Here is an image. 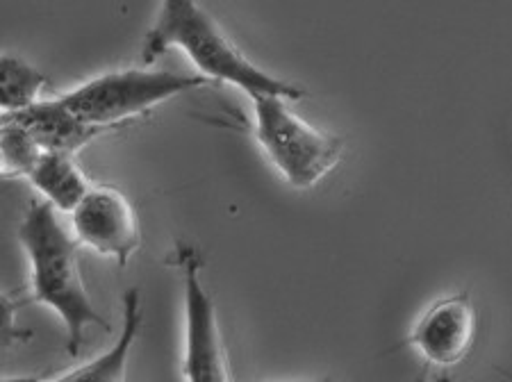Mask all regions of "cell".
Listing matches in <instances>:
<instances>
[{
	"label": "cell",
	"instance_id": "obj_1",
	"mask_svg": "<svg viewBox=\"0 0 512 382\" xmlns=\"http://www.w3.org/2000/svg\"><path fill=\"white\" fill-rule=\"evenodd\" d=\"M19 242L30 262L32 301L60 317L66 332V353L80 355L89 328L110 332V323L96 310L80 273V244L57 219L46 201H32L23 212Z\"/></svg>",
	"mask_w": 512,
	"mask_h": 382
},
{
	"label": "cell",
	"instance_id": "obj_2",
	"mask_svg": "<svg viewBox=\"0 0 512 382\" xmlns=\"http://www.w3.org/2000/svg\"><path fill=\"white\" fill-rule=\"evenodd\" d=\"M171 48L183 51L205 80H219L242 89L251 101L264 96H278L287 101L305 98V91L299 85L271 76L269 71L253 64L224 35L208 10L189 0H171L160 5L153 26L144 37L142 60L151 66Z\"/></svg>",
	"mask_w": 512,
	"mask_h": 382
},
{
	"label": "cell",
	"instance_id": "obj_3",
	"mask_svg": "<svg viewBox=\"0 0 512 382\" xmlns=\"http://www.w3.org/2000/svg\"><path fill=\"white\" fill-rule=\"evenodd\" d=\"M253 103V137L287 185L310 189L340 164L344 139L303 121L287 98L264 96Z\"/></svg>",
	"mask_w": 512,
	"mask_h": 382
},
{
	"label": "cell",
	"instance_id": "obj_4",
	"mask_svg": "<svg viewBox=\"0 0 512 382\" xmlns=\"http://www.w3.org/2000/svg\"><path fill=\"white\" fill-rule=\"evenodd\" d=\"M203 76H183L173 71L123 69L82 82L80 87L60 96L82 121L96 128L117 130L130 119L151 112L153 107L205 87Z\"/></svg>",
	"mask_w": 512,
	"mask_h": 382
},
{
	"label": "cell",
	"instance_id": "obj_5",
	"mask_svg": "<svg viewBox=\"0 0 512 382\" xmlns=\"http://www.w3.org/2000/svg\"><path fill=\"white\" fill-rule=\"evenodd\" d=\"M185 287V382H235L221 335L217 307L205 287L201 273L205 269L203 255L192 244H178L173 251Z\"/></svg>",
	"mask_w": 512,
	"mask_h": 382
},
{
	"label": "cell",
	"instance_id": "obj_6",
	"mask_svg": "<svg viewBox=\"0 0 512 382\" xmlns=\"http://www.w3.org/2000/svg\"><path fill=\"white\" fill-rule=\"evenodd\" d=\"M73 237L117 264H128L142 244V228L135 207L119 189L96 185L71 214Z\"/></svg>",
	"mask_w": 512,
	"mask_h": 382
},
{
	"label": "cell",
	"instance_id": "obj_7",
	"mask_svg": "<svg viewBox=\"0 0 512 382\" xmlns=\"http://www.w3.org/2000/svg\"><path fill=\"white\" fill-rule=\"evenodd\" d=\"M476 342V307L469 292L449 294L428 307L412 326L406 346L437 369L465 362Z\"/></svg>",
	"mask_w": 512,
	"mask_h": 382
},
{
	"label": "cell",
	"instance_id": "obj_8",
	"mask_svg": "<svg viewBox=\"0 0 512 382\" xmlns=\"http://www.w3.org/2000/svg\"><path fill=\"white\" fill-rule=\"evenodd\" d=\"M7 116H14L30 132L44 153H64L76 157L82 148L110 132L82 121L71 107H66L62 98H48V101L41 98L28 110Z\"/></svg>",
	"mask_w": 512,
	"mask_h": 382
},
{
	"label": "cell",
	"instance_id": "obj_9",
	"mask_svg": "<svg viewBox=\"0 0 512 382\" xmlns=\"http://www.w3.org/2000/svg\"><path fill=\"white\" fill-rule=\"evenodd\" d=\"M142 321L144 312L139 289H128L121 301V330L114 346L107 348L96 360L87 362L85 367L64 373L53 382H126L128 360L132 346L139 337V330H142Z\"/></svg>",
	"mask_w": 512,
	"mask_h": 382
},
{
	"label": "cell",
	"instance_id": "obj_10",
	"mask_svg": "<svg viewBox=\"0 0 512 382\" xmlns=\"http://www.w3.org/2000/svg\"><path fill=\"white\" fill-rule=\"evenodd\" d=\"M28 180L48 205H53L57 212L69 214L76 212V207L85 201V196L94 187L82 173L76 157L64 153L41 155Z\"/></svg>",
	"mask_w": 512,
	"mask_h": 382
},
{
	"label": "cell",
	"instance_id": "obj_11",
	"mask_svg": "<svg viewBox=\"0 0 512 382\" xmlns=\"http://www.w3.org/2000/svg\"><path fill=\"white\" fill-rule=\"evenodd\" d=\"M48 87V76H44L23 57L3 55L0 62V105L3 114H19L41 101V91Z\"/></svg>",
	"mask_w": 512,
	"mask_h": 382
},
{
	"label": "cell",
	"instance_id": "obj_12",
	"mask_svg": "<svg viewBox=\"0 0 512 382\" xmlns=\"http://www.w3.org/2000/svg\"><path fill=\"white\" fill-rule=\"evenodd\" d=\"M41 151L30 132L14 116L3 114V132H0V157H3V178H30L39 164Z\"/></svg>",
	"mask_w": 512,
	"mask_h": 382
},
{
	"label": "cell",
	"instance_id": "obj_13",
	"mask_svg": "<svg viewBox=\"0 0 512 382\" xmlns=\"http://www.w3.org/2000/svg\"><path fill=\"white\" fill-rule=\"evenodd\" d=\"M3 382H44V378H39V376H14V378H5Z\"/></svg>",
	"mask_w": 512,
	"mask_h": 382
},
{
	"label": "cell",
	"instance_id": "obj_14",
	"mask_svg": "<svg viewBox=\"0 0 512 382\" xmlns=\"http://www.w3.org/2000/svg\"><path fill=\"white\" fill-rule=\"evenodd\" d=\"M417 382H453V378H451V376H447V373H440V376L433 378V380H428L426 376H421Z\"/></svg>",
	"mask_w": 512,
	"mask_h": 382
},
{
	"label": "cell",
	"instance_id": "obj_15",
	"mask_svg": "<svg viewBox=\"0 0 512 382\" xmlns=\"http://www.w3.org/2000/svg\"><path fill=\"white\" fill-rule=\"evenodd\" d=\"M296 382H333V380H328V378H324V380H296Z\"/></svg>",
	"mask_w": 512,
	"mask_h": 382
}]
</instances>
